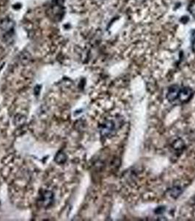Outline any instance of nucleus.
Masks as SVG:
<instances>
[{
  "label": "nucleus",
  "mask_w": 195,
  "mask_h": 221,
  "mask_svg": "<svg viewBox=\"0 0 195 221\" xmlns=\"http://www.w3.org/2000/svg\"><path fill=\"white\" fill-rule=\"evenodd\" d=\"M193 96V91L189 87H184L182 89H180V93H179L178 99L183 103L188 102Z\"/></svg>",
  "instance_id": "1"
},
{
  "label": "nucleus",
  "mask_w": 195,
  "mask_h": 221,
  "mask_svg": "<svg viewBox=\"0 0 195 221\" xmlns=\"http://www.w3.org/2000/svg\"><path fill=\"white\" fill-rule=\"evenodd\" d=\"M180 89L178 85H173L169 87V90H168L167 94H166V98L170 102L175 100L178 98L179 93H180Z\"/></svg>",
  "instance_id": "2"
},
{
  "label": "nucleus",
  "mask_w": 195,
  "mask_h": 221,
  "mask_svg": "<svg viewBox=\"0 0 195 221\" xmlns=\"http://www.w3.org/2000/svg\"><path fill=\"white\" fill-rule=\"evenodd\" d=\"M115 124L112 121L107 120L105 123L102 125L101 128V133L103 136H108L114 131Z\"/></svg>",
  "instance_id": "3"
},
{
  "label": "nucleus",
  "mask_w": 195,
  "mask_h": 221,
  "mask_svg": "<svg viewBox=\"0 0 195 221\" xmlns=\"http://www.w3.org/2000/svg\"><path fill=\"white\" fill-rule=\"evenodd\" d=\"M0 27L6 33H11L12 30H13L14 23L10 19H5L1 22Z\"/></svg>",
  "instance_id": "4"
},
{
  "label": "nucleus",
  "mask_w": 195,
  "mask_h": 221,
  "mask_svg": "<svg viewBox=\"0 0 195 221\" xmlns=\"http://www.w3.org/2000/svg\"><path fill=\"white\" fill-rule=\"evenodd\" d=\"M181 192H182V190L180 189V187H173V188L171 190V191H170V195H171L173 197H174V198H177V197L181 194Z\"/></svg>",
  "instance_id": "5"
},
{
  "label": "nucleus",
  "mask_w": 195,
  "mask_h": 221,
  "mask_svg": "<svg viewBox=\"0 0 195 221\" xmlns=\"http://www.w3.org/2000/svg\"><path fill=\"white\" fill-rule=\"evenodd\" d=\"M67 157L66 155L64 153H58L55 157V161L58 164H63L66 161Z\"/></svg>",
  "instance_id": "6"
},
{
  "label": "nucleus",
  "mask_w": 195,
  "mask_h": 221,
  "mask_svg": "<svg viewBox=\"0 0 195 221\" xmlns=\"http://www.w3.org/2000/svg\"><path fill=\"white\" fill-rule=\"evenodd\" d=\"M173 148H174L175 150H182L183 148L184 143L181 139H178V140L175 141V142L173 143Z\"/></svg>",
  "instance_id": "7"
},
{
  "label": "nucleus",
  "mask_w": 195,
  "mask_h": 221,
  "mask_svg": "<svg viewBox=\"0 0 195 221\" xmlns=\"http://www.w3.org/2000/svg\"><path fill=\"white\" fill-rule=\"evenodd\" d=\"M51 201H52V193L50 192H47L45 194V195H44V204L46 206V205L51 204Z\"/></svg>",
  "instance_id": "8"
},
{
  "label": "nucleus",
  "mask_w": 195,
  "mask_h": 221,
  "mask_svg": "<svg viewBox=\"0 0 195 221\" xmlns=\"http://www.w3.org/2000/svg\"><path fill=\"white\" fill-rule=\"evenodd\" d=\"M189 10L192 16L195 17V0H193L189 6Z\"/></svg>",
  "instance_id": "9"
},
{
  "label": "nucleus",
  "mask_w": 195,
  "mask_h": 221,
  "mask_svg": "<svg viewBox=\"0 0 195 221\" xmlns=\"http://www.w3.org/2000/svg\"><path fill=\"white\" fill-rule=\"evenodd\" d=\"M164 208H163V207H159L156 210V214L162 213L161 212H162V209H164Z\"/></svg>",
  "instance_id": "10"
},
{
  "label": "nucleus",
  "mask_w": 195,
  "mask_h": 221,
  "mask_svg": "<svg viewBox=\"0 0 195 221\" xmlns=\"http://www.w3.org/2000/svg\"><path fill=\"white\" fill-rule=\"evenodd\" d=\"M192 49L193 51L195 52V36L194 37V39L192 40Z\"/></svg>",
  "instance_id": "11"
}]
</instances>
